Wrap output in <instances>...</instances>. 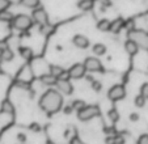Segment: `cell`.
Wrapping results in <instances>:
<instances>
[{
  "label": "cell",
  "instance_id": "obj_22",
  "mask_svg": "<svg viewBox=\"0 0 148 144\" xmlns=\"http://www.w3.org/2000/svg\"><path fill=\"white\" fill-rule=\"evenodd\" d=\"M20 54L25 59H32V56H33V51L29 47H20Z\"/></svg>",
  "mask_w": 148,
  "mask_h": 144
},
{
  "label": "cell",
  "instance_id": "obj_15",
  "mask_svg": "<svg viewBox=\"0 0 148 144\" xmlns=\"http://www.w3.org/2000/svg\"><path fill=\"white\" fill-rule=\"evenodd\" d=\"M14 19L13 13L9 12L8 9H4V11H0V21L1 22H12Z\"/></svg>",
  "mask_w": 148,
  "mask_h": 144
},
{
  "label": "cell",
  "instance_id": "obj_12",
  "mask_svg": "<svg viewBox=\"0 0 148 144\" xmlns=\"http://www.w3.org/2000/svg\"><path fill=\"white\" fill-rule=\"evenodd\" d=\"M77 7L84 12H89L95 7V0H80L77 3Z\"/></svg>",
  "mask_w": 148,
  "mask_h": 144
},
{
  "label": "cell",
  "instance_id": "obj_26",
  "mask_svg": "<svg viewBox=\"0 0 148 144\" xmlns=\"http://www.w3.org/2000/svg\"><path fill=\"white\" fill-rule=\"evenodd\" d=\"M140 94L148 100V83H144L140 86Z\"/></svg>",
  "mask_w": 148,
  "mask_h": 144
},
{
  "label": "cell",
  "instance_id": "obj_1",
  "mask_svg": "<svg viewBox=\"0 0 148 144\" xmlns=\"http://www.w3.org/2000/svg\"><path fill=\"white\" fill-rule=\"evenodd\" d=\"M39 106L42 110L46 111L49 115L58 113L63 106V96L59 91L55 89H50L46 93L42 94L41 101H39Z\"/></svg>",
  "mask_w": 148,
  "mask_h": 144
},
{
  "label": "cell",
  "instance_id": "obj_24",
  "mask_svg": "<svg viewBox=\"0 0 148 144\" xmlns=\"http://www.w3.org/2000/svg\"><path fill=\"white\" fill-rule=\"evenodd\" d=\"M71 106L73 108V110H81V109L85 106V102L84 101H81V100H75L72 104H71Z\"/></svg>",
  "mask_w": 148,
  "mask_h": 144
},
{
  "label": "cell",
  "instance_id": "obj_18",
  "mask_svg": "<svg viewBox=\"0 0 148 144\" xmlns=\"http://www.w3.org/2000/svg\"><path fill=\"white\" fill-rule=\"evenodd\" d=\"M1 111H3V113H7V114H13L14 113L13 104L8 100L3 101V104H1Z\"/></svg>",
  "mask_w": 148,
  "mask_h": 144
},
{
  "label": "cell",
  "instance_id": "obj_9",
  "mask_svg": "<svg viewBox=\"0 0 148 144\" xmlns=\"http://www.w3.org/2000/svg\"><path fill=\"white\" fill-rule=\"evenodd\" d=\"M56 88L62 94H71L73 92V86L67 79H59L56 81Z\"/></svg>",
  "mask_w": 148,
  "mask_h": 144
},
{
  "label": "cell",
  "instance_id": "obj_25",
  "mask_svg": "<svg viewBox=\"0 0 148 144\" xmlns=\"http://www.w3.org/2000/svg\"><path fill=\"white\" fill-rule=\"evenodd\" d=\"M108 117L110 118V121H112V122H117L118 119H119V114H118V111L115 110V109L110 110L109 114H108Z\"/></svg>",
  "mask_w": 148,
  "mask_h": 144
},
{
  "label": "cell",
  "instance_id": "obj_17",
  "mask_svg": "<svg viewBox=\"0 0 148 144\" xmlns=\"http://www.w3.org/2000/svg\"><path fill=\"white\" fill-rule=\"evenodd\" d=\"M105 143L106 144H125V139L121 135H113V136H109L105 140Z\"/></svg>",
  "mask_w": 148,
  "mask_h": 144
},
{
  "label": "cell",
  "instance_id": "obj_3",
  "mask_svg": "<svg viewBox=\"0 0 148 144\" xmlns=\"http://www.w3.org/2000/svg\"><path fill=\"white\" fill-rule=\"evenodd\" d=\"M33 22V19L28 14H17V16H14L13 21H12V26L20 32H25L32 28Z\"/></svg>",
  "mask_w": 148,
  "mask_h": 144
},
{
  "label": "cell",
  "instance_id": "obj_7",
  "mask_svg": "<svg viewBox=\"0 0 148 144\" xmlns=\"http://www.w3.org/2000/svg\"><path fill=\"white\" fill-rule=\"evenodd\" d=\"M84 66H85L87 71H89V72H103L102 63L97 58H95V56H89V58L85 59Z\"/></svg>",
  "mask_w": 148,
  "mask_h": 144
},
{
  "label": "cell",
  "instance_id": "obj_8",
  "mask_svg": "<svg viewBox=\"0 0 148 144\" xmlns=\"http://www.w3.org/2000/svg\"><path fill=\"white\" fill-rule=\"evenodd\" d=\"M85 72H87V68L84 66V63H76L68 69V73H70L71 79H75V80H79V79L84 77L85 76Z\"/></svg>",
  "mask_w": 148,
  "mask_h": 144
},
{
  "label": "cell",
  "instance_id": "obj_28",
  "mask_svg": "<svg viewBox=\"0 0 148 144\" xmlns=\"http://www.w3.org/2000/svg\"><path fill=\"white\" fill-rule=\"evenodd\" d=\"M138 144H148V135L147 134L142 135L139 139H138Z\"/></svg>",
  "mask_w": 148,
  "mask_h": 144
},
{
  "label": "cell",
  "instance_id": "obj_4",
  "mask_svg": "<svg viewBox=\"0 0 148 144\" xmlns=\"http://www.w3.org/2000/svg\"><path fill=\"white\" fill-rule=\"evenodd\" d=\"M101 114L100 108L96 105H85L81 110L77 111V118L83 122H87V121H90V119L96 118Z\"/></svg>",
  "mask_w": 148,
  "mask_h": 144
},
{
  "label": "cell",
  "instance_id": "obj_20",
  "mask_svg": "<svg viewBox=\"0 0 148 144\" xmlns=\"http://www.w3.org/2000/svg\"><path fill=\"white\" fill-rule=\"evenodd\" d=\"M92 50H93V53H95V55L101 56V55H105V53H106V46L102 43H96Z\"/></svg>",
  "mask_w": 148,
  "mask_h": 144
},
{
  "label": "cell",
  "instance_id": "obj_33",
  "mask_svg": "<svg viewBox=\"0 0 148 144\" xmlns=\"http://www.w3.org/2000/svg\"><path fill=\"white\" fill-rule=\"evenodd\" d=\"M17 139H18L20 141H25L26 140V136L24 135V134H18V135H17Z\"/></svg>",
  "mask_w": 148,
  "mask_h": 144
},
{
  "label": "cell",
  "instance_id": "obj_16",
  "mask_svg": "<svg viewBox=\"0 0 148 144\" xmlns=\"http://www.w3.org/2000/svg\"><path fill=\"white\" fill-rule=\"evenodd\" d=\"M20 4L25 8L36 9L39 7V0H20Z\"/></svg>",
  "mask_w": 148,
  "mask_h": 144
},
{
  "label": "cell",
  "instance_id": "obj_2",
  "mask_svg": "<svg viewBox=\"0 0 148 144\" xmlns=\"http://www.w3.org/2000/svg\"><path fill=\"white\" fill-rule=\"evenodd\" d=\"M129 39H132L139 46V49L148 51V33L142 29H132L129 32Z\"/></svg>",
  "mask_w": 148,
  "mask_h": 144
},
{
  "label": "cell",
  "instance_id": "obj_23",
  "mask_svg": "<svg viewBox=\"0 0 148 144\" xmlns=\"http://www.w3.org/2000/svg\"><path fill=\"white\" fill-rule=\"evenodd\" d=\"M145 100H147V98L145 97H143L142 94H139V96H136V97H135V106H136V108H143V106L145 105Z\"/></svg>",
  "mask_w": 148,
  "mask_h": 144
},
{
  "label": "cell",
  "instance_id": "obj_10",
  "mask_svg": "<svg viewBox=\"0 0 148 144\" xmlns=\"http://www.w3.org/2000/svg\"><path fill=\"white\" fill-rule=\"evenodd\" d=\"M72 42L79 49H88V47H89V39L85 36H83V34H76V36L73 37Z\"/></svg>",
  "mask_w": 148,
  "mask_h": 144
},
{
  "label": "cell",
  "instance_id": "obj_21",
  "mask_svg": "<svg viewBox=\"0 0 148 144\" xmlns=\"http://www.w3.org/2000/svg\"><path fill=\"white\" fill-rule=\"evenodd\" d=\"M1 60H4V62H11L12 59H13V51L11 50V49H5V50L3 51V54H1Z\"/></svg>",
  "mask_w": 148,
  "mask_h": 144
},
{
  "label": "cell",
  "instance_id": "obj_31",
  "mask_svg": "<svg viewBox=\"0 0 148 144\" xmlns=\"http://www.w3.org/2000/svg\"><path fill=\"white\" fill-rule=\"evenodd\" d=\"M92 88L96 89V91H100V89H101V84L97 83V81H93V83H92Z\"/></svg>",
  "mask_w": 148,
  "mask_h": 144
},
{
  "label": "cell",
  "instance_id": "obj_34",
  "mask_svg": "<svg viewBox=\"0 0 148 144\" xmlns=\"http://www.w3.org/2000/svg\"><path fill=\"white\" fill-rule=\"evenodd\" d=\"M130 119H131L132 122H135V121L139 119V115H138V114H131V115H130Z\"/></svg>",
  "mask_w": 148,
  "mask_h": 144
},
{
  "label": "cell",
  "instance_id": "obj_13",
  "mask_svg": "<svg viewBox=\"0 0 148 144\" xmlns=\"http://www.w3.org/2000/svg\"><path fill=\"white\" fill-rule=\"evenodd\" d=\"M125 28V21L122 19H117L114 21H112V25H110V32L113 33H119L121 29Z\"/></svg>",
  "mask_w": 148,
  "mask_h": 144
},
{
  "label": "cell",
  "instance_id": "obj_36",
  "mask_svg": "<svg viewBox=\"0 0 148 144\" xmlns=\"http://www.w3.org/2000/svg\"><path fill=\"white\" fill-rule=\"evenodd\" d=\"M95 1H100L101 4H109V0H95Z\"/></svg>",
  "mask_w": 148,
  "mask_h": 144
},
{
  "label": "cell",
  "instance_id": "obj_11",
  "mask_svg": "<svg viewBox=\"0 0 148 144\" xmlns=\"http://www.w3.org/2000/svg\"><path fill=\"white\" fill-rule=\"evenodd\" d=\"M125 50L127 51V54H130V55H135V54L139 51V46H138L132 39H127V41L125 42Z\"/></svg>",
  "mask_w": 148,
  "mask_h": 144
},
{
  "label": "cell",
  "instance_id": "obj_14",
  "mask_svg": "<svg viewBox=\"0 0 148 144\" xmlns=\"http://www.w3.org/2000/svg\"><path fill=\"white\" fill-rule=\"evenodd\" d=\"M41 81H42V84L51 86V85H56L58 79H56L55 76H53L51 73H46V75H42L41 76Z\"/></svg>",
  "mask_w": 148,
  "mask_h": 144
},
{
  "label": "cell",
  "instance_id": "obj_32",
  "mask_svg": "<svg viewBox=\"0 0 148 144\" xmlns=\"http://www.w3.org/2000/svg\"><path fill=\"white\" fill-rule=\"evenodd\" d=\"M72 110H73V108H72V106H66V108H64V113L66 114H70V113H72Z\"/></svg>",
  "mask_w": 148,
  "mask_h": 144
},
{
  "label": "cell",
  "instance_id": "obj_29",
  "mask_svg": "<svg viewBox=\"0 0 148 144\" xmlns=\"http://www.w3.org/2000/svg\"><path fill=\"white\" fill-rule=\"evenodd\" d=\"M70 144H85L83 140H81L80 138H77V136H73L72 139H71V143Z\"/></svg>",
  "mask_w": 148,
  "mask_h": 144
},
{
  "label": "cell",
  "instance_id": "obj_30",
  "mask_svg": "<svg viewBox=\"0 0 148 144\" xmlns=\"http://www.w3.org/2000/svg\"><path fill=\"white\" fill-rule=\"evenodd\" d=\"M5 49H8V45H7V42H4V41H0V51L3 53Z\"/></svg>",
  "mask_w": 148,
  "mask_h": 144
},
{
  "label": "cell",
  "instance_id": "obj_5",
  "mask_svg": "<svg viewBox=\"0 0 148 144\" xmlns=\"http://www.w3.org/2000/svg\"><path fill=\"white\" fill-rule=\"evenodd\" d=\"M125 96H126V89L123 85H114L108 92V97H109V100L113 101V102L123 100Z\"/></svg>",
  "mask_w": 148,
  "mask_h": 144
},
{
  "label": "cell",
  "instance_id": "obj_27",
  "mask_svg": "<svg viewBox=\"0 0 148 144\" xmlns=\"http://www.w3.org/2000/svg\"><path fill=\"white\" fill-rule=\"evenodd\" d=\"M9 5H11V1H9V0H0V11L8 9Z\"/></svg>",
  "mask_w": 148,
  "mask_h": 144
},
{
  "label": "cell",
  "instance_id": "obj_6",
  "mask_svg": "<svg viewBox=\"0 0 148 144\" xmlns=\"http://www.w3.org/2000/svg\"><path fill=\"white\" fill-rule=\"evenodd\" d=\"M32 19H33V21L36 22V24H38L39 26L49 24V14H47V12H46L43 8H39V7H38V8H36V9H33Z\"/></svg>",
  "mask_w": 148,
  "mask_h": 144
},
{
  "label": "cell",
  "instance_id": "obj_35",
  "mask_svg": "<svg viewBox=\"0 0 148 144\" xmlns=\"http://www.w3.org/2000/svg\"><path fill=\"white\" fill-rule=\"evenodd\" d=\"M30 128H33L34 131H38V130H39V126H38V125H32Z\"/></svg>",
  "mask_w": 148,
  "mask_h": 144
},
{
  "label": "cell",
  "instance_id": "obj_19",
  "mask_svg": "<svg viewBox=\"0 0 148 144\" xmlns=\"http://www.w3.org/2000/svg\"><path fill=\"white\" fill-rule=\"evenodd\" d=\"M110 25H112V21L103 19V20H101V21H98L97 28H98V30H101V32H109Z\"/></svg>",
  "mask_w": 148,
  "mask_h": 144
}]
</instances>
